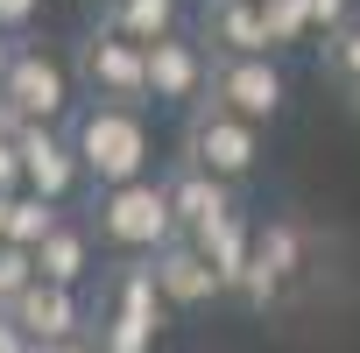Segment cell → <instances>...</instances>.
Here are the masks:
<instances>
[{
    "instance_id": "8992f818",
    "label": "cell",
    "mask_w": 360,
    "mask_h": 353,
    "mask_svg": "<svg viewBox=\"0 0 360 353\" xmlns=\"http://www.w3.org/2000/svg\"><path fill=\"white\" fill-rule=\"evenodd\" d=\"M205 99L240 113V120H255V127H269L283 113V99H290V71L276 57H212V92Z\"/></svg>"
},
{
    "instance_id": "4dcf8cb0",
    "label": "cell",
    "mask_w": 360,
    "mask_h": 353,
    "mask_svg": "<svg viewBox=\"0 0 360 353\" xmlns=\"http://www.w3.org/2000/svg\"><path fill=\"white\" fill-rule=\"evenodd\" d=\"M99 8H120V0H99Z\"/></svg>"
},
{
    "instance_id": "d4e9b609",
    "label": "cell",
    "mask_w": 360,
    "mask_h": 353,
    "mask_svg": "<svg viewBox=\"0 0 360 353\" xmlns=\"http://www.w3.org/2000/svg\"><path fill=\"white\" fill-rule=\"evenodd\" d=\"M36 15H43V0H0V29H8V36H22Z\"/></svg>"
},
{
    "instance_id": "8fae6325",
    "label": "cell",
    "mask_w": 360,
    "mask_h": 353,
    "mask_svg": "<svg viewBox=\"0 0 360 353\" xmlns=\"http://www.w3.org/2000/svg\"><path fill=\"white\" fill-rule=\"evenodd\" d=\"M297 269H304V226H297V219H269V226L255 233V269H248L240 297H248L255 311H269V304L290 290Z\"/></svg>"
},
{
    "instance_id": "7c38bea8",
    "label": "cell",
    "mask_w": 360,
    "mask_h": 353,
    "mask_svg": "<svg viewBox=\"0 0 360 353\" xmlns=\"http://www.w3.org/2000/svg\"><path fill=\"white\" fill-rule=\"evenodd\" d=\"M15 325H22L36 346H64V339H85V332H92L85 297L64 290V283H43V276H36V290L15 304Z\"/></svg>"
},
{
    "instance_id": "603a6c76",
    "label": "cell",
    "mask_w": 360,
    "mask_h": 353,
    "mask_svg": "<svg viewBox=\"0 0 360 353\" xmlns=\"http://www.w3.org/2000/svg\"><path fill=\"white\" fill-rule=\"evenodd\" d=\"M29 169H22V141H0V198H22Z\"/></svg>"
},
{
    "instance_id": "6da1fadb",
    "label": "cell",
    "mask_w": 360,
    "mask_h": 353,
    "mask_svg": "<svg viewBox=\"0 0 360 353\" xmlns=\"http://www.w3.org/2000/svg\"><path fill=\"white\" fill-rule=\"evenodd\" d=\"M71 141H78V162L92 176V191L134 184V176H148V162H155V134H148V113L141 106L85 99L78 120H71Z\"/></svg>"
},
{
    "instance_id": "7402d4cb",
    "label": "cell",
    "mask_w": 360,
    "mask_h": 353,
    "mask_svg": "<svg viewBox=\"0 0 360 353\" xmlns=\"http://www.w3.org/2000/svg\"><path fill=\"white\" fill-rule=\"evenodd\" d=\"M262 15H269V43L276 50L311 36V8H304V0H262Z\"/></svg>"
},
{
    "instance_id": "3957f363",
    "label": "cell",
    "mask_w": 360,
    "mask_h": 353,
    "mask_svg": "<svg viewBox=\"0 0 360 353\" xmlns=\"http://www.w3.org/2000/svg\"><path fill=\"white\" fill-rule=\"evenodd\" d=\"M184 162H198V169L226 176V184L240 191L248 176L262 169V127L205 99V106H191V127H184Z\"/></svg>"
},
{
    "instance_id": "4316f807",
    "label": "cell",
    "mask_w": 360,
    "mask_h": 353,
    "mask_svg": "<svg viewBox=\"0 0 360 353\" xmlns=\"http://www.w3.org/2000/svg\"><path fill=\"white\" fill-rule=\"evenodd\" d=\"M22 127H29V120H22V113H15V99H8V92H0V141H15V134H22Z\"/></svg>"
},
{
    "instance_id": "f546056e",
    "label": "cell",
    "mask_w": 360,
    "mask_h": 353,
    "mask_svg": "<svg viewBox=\"0 0 360 353\" xmlns=\"http://www.w3.org/2000/svg\"><path fill=\"white\" fill-rule=\"evenodd\" d=\"M0 248H8V198H0Z\"/></svg>"
},
{
    "instance_id": "277c9868",
    "label": "cell",
    "mask_w": 360,
    "mask_h": 353,
    "mask_svg": "<svg viewBox=\"0 0 360 353\" xmlns=\"http://www.w3.org/2000/svg\"><path fill=\"white\" fill-rule=\"evenodd\" d=\"M78 85L85 99H113V106H148V43H127L120 29H92L78 43Z\"/></svg>"
},
{
    "instance_id": "4fadbf2b",
    "label": "cell",
    "mask_w": 360,
    "mask_h": 353,
    "mask_svg": "<svg viewBox=\"0 0 360 353\" xmlns=\"http://www.w3.org/2000/svg\"><path fill=\"white\" fill-rule=\"evenodd\" d=\"M205 43L212 57H276L262 0H205Z\"/></svg>"
},
{
    "instance_id": "5bb4252c",
    "label": "cell",
    "mask_w": 360,
    "mask_h": 353,
    "mask_svg": "<svg viewBox=\"0 0 360 353\" xmlns=\"http://www.w3.org/2000/svg\"><path fill=\"white\" fill-rule=\"evenodd\" d=\"M92 248H99V233H92V219H71L64 212V226L36 248V276L43 283H64V290H78L85 276H92Z\"/></svg>"
},
{
    "instance_id": "9c48e42d",
    "label": "cell",
    "mask_w": 360,
    "mask_h": 353,
    "mask_svg": "<svg viewBox=\"0 0 360 353\" xmlns=\"http://www.w3.org/2000/svg\"><path fill=\"white\" fill-rule=\"evenodd\" d=\"M15 141H22V169H29V191H36V198L71 205V198H78V184H92L85 162H78L71 127H22Z\"/></svg>"
},
{
    "instance_id": "7a4b0ae2",
    "label": "cell",
    "mask_w": 360,
    "mask_h": 353,
    "mask_svg": "<svg viewBox=\"0 0 360 353\" xmlns=\"http://www.w3.org/2000/svg\"><path fill=\"white\" fill-rule=\"evenodd\" d=\"M92 233L127 255V262H148L162 255L176 233V205H169V184L162 176H134V184H113V191H92Z\"/></svg>"
},
{
    "instance_id": "484cf974",
    "label": "cell",
    "mask_w": 360,
    "mask_h": 353,
    "mask_svg": "<svg viewBox=\"0 0 360 353\" xmlns=\"http://www.w3.org/2000/svg\"><path fill=\"white\" fill-rule=\"evenodd\" d=\"M0 353H43V346H36V339L15 325V311H0Z\"/></svg>"
},
{
    "instance_id": "cb8c5ba5",
    "label": "cell",
    "mask_w": 360,
    "mask_h": 353,
    "mask_svg": "<svg viewBox=\"0 0 360 353\" xmlns=\"http://www.w3.org/2000/svg\"><path fill=\"white\" fill-rule=\"evenodd\" d=\"M304 8H311V29H318V36H332V29L353 22V0H304Z\"/></svg>"
},
{
    "instance_id": "44dd1931",
    "label": "cell",
    "mask_w": 360,
    "mask_h": 353,
    "mask_svg": "<svg viewBox=\"0 0 360 353\" xmlns=\"http://www.w3.org/2000/svg\"><path fill=\"white\" fill-rule=\"evenodd\" d=\"M36 290V255L29 248H0V311H15Z\"/></svg>"
},
{
    "instance_id": "9a60e30c",
    "label": "cell",
    "mask_w": 360,
    "mask_h": 353,
    "mask_svg": "<svg viewBox=\"0 0 360 353\" xmlns=\"http://www.w3.org/2000/svg\"><path fill=\"white\" fill-rule=\"evenodd\" d=\"M106 311H120V318H141V325H155V332H162L169 304H162V290H155V269H148V262H127V269H113V283H106Z\"/></svg>"
},
{
    "instance_id": "ac0fdd59",
    "label": "cell",
    "mask_w": 360,
    "mask_h": 353,
    "mask_svg": "<svg viewBox=\"0 0 360 353\" xmlns=\"http://www.w3.org/2000/svg\"><path fill=\"white\" fill-rule=\"evenodd\" d=\"M57 226H64V205H50V198H36V191L8 198V248H29V255H36Z\"/></svg>"
},
{
    "instance_id": "ba28073f",
    "label": "cell",
    "mask_w": 360,
    "mask_h": 353,
    "mask_svg": "<svg viewBox=\"0 0 360 353\" xmlns=\"http://www.w3.org/2000/svg\"><path fill=\"white\" fill-rule=\"evenodd\" d=\"M169 205H176V233L184 240H212L226 219H240V191L226 184V176H212V169H198V162H176L169 176Z\"/></svg>"
},
{
    "instance_id": "5b68a950",
    "label": "cell",
    "mask_w": 360,
    "mask_h": 353,
    "mask_svg": "<svg viewBox=\"0 0 360 353\" xmlns=\"http://www.w3.org/2000/svg\"><path fill=\"white\" fill-rule=\"evenodd\" d=\"M0 92L15 99V113H22L29 127H64V120H78V113H71L78 78H71V71H64V57H50L43 43H22V57L8 64Z\"/></svg>"
},
{
    "instance_id": "30bf717a",
    "label": "cell",
    "mask_w": 360,
    "mask_h": 353,
    "mask_svg": "<svg viewBox=\"0 0 360 353\" xmlns=\"http://www.w3.org/2000/svg\"><path fill=\"white\" fill-rule=\"evenodd\" d=\"M148 269H155V290H162L169 311H205L212 297H226V283H219V269L198 240H169L162 255H148Z\"/></svg>"
},
{
    "instance_id": "52a82bcc",
    "label": "cell",
    "mask_w": 360,
    "mask_h": 353,
    "mask_svg": "<svg viewBox=\"0 0 360 353\" xmlns=\"http://www.w3.org/2000/svg\"><path fill=\"white\" fill-rule=\"evenodd\" d=\"M205 92H212V50L198 43V36H162V43H148V99L155 106H205Z\"/></svg>"
},
{
    "instance_id": "d6986e66",
    "label": "cell",
    "mask_w": 360,
    "mask_h": 353,
    "mask_svg": "<svg viewBox=\"0 0 360 353\" xmlns=\"http://www.w3.org/2000/svg\"><path fill=\"white\" fill-rule=\"evenodd\" d=\"M92 339H99V353H155V325L120 318V311H99L92 318Z\"/></svg>"
},
{
    "instance_id": "e0dca14e",
    "label": "cell",
    "mask_w": 360,
    "mask_h": 353,
    "mask_svg": "<svg viewBox=\"0 0 360 353\" xmlns=\"http://www.w3.org/2000/svg\"><path fill=\"white\" fill-rule=\"evenodd\" d=\"M255 233H262V226H248V219H226L212 240H198V248L212 255V269H219L226 297H240V283H248V269H255Z\"/></svg>"
},
{
    "instance_id": "f1b7e54d",
    "label": "cell",
    "mask_w": 360,
    "mask_h": 353,
    "mask_svg": "<svg viewBox=\"0 0 360 353\" xmlns=\"http://www.w3.org/2000/svg\"><path fill=\"white\" fill-rule=\"evenodd\" d=\"M43 353H99V339L85 332V339H64V346H43Z\"/></svg>"
},
{
    "instance_id": "83f0119b",
    "label": "cell",
    "mask_w": 360,
    "mask_h": 353,
    "mask_svg": "<svg viewBox=\"0 0 360 353\" xmlns=\"http://www.w3.org/2000/svg\"><path fill=\"white\" fill-rule=\"evenodd\" d=\"M22 43H29V36H8V29H0V78H8V64L22 57Z\"/></svg>"
},
{
    "instance_id": "ffe728a7",
    "label": "cell",
    "mask_w": 360,
    "mask_h": 353,
    "mask_svg": "<svg viewBox=\"0 0 360 353\" xmlns=\"http://www.w3.org/2000/svg\"><path fill=\"white\" fill-rule=\"evenodd\" d=\"M325 78H332V85H346V92L360 99V15H353L346 29H332V36H325Z\"/></svg>"
},
{
    "instance_id": "2e32d148",
    "label": "cell",
    "mask_w": 360,
    "mask_h": 353,
    "mask_svg": "<svg viewBox=\"0 0 360 353\" xmlns=\"http://www.w3.org/2000/svg\"><path fill=\"white\" fill-rule=\"evenodd\" d=\"M106 29H120L127 43H162L184 29V0H120L106 8Z\"/></svg>"
}]
</instances>
